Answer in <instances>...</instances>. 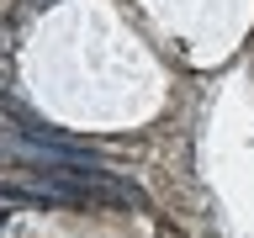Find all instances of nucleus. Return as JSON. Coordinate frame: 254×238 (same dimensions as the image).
<instances>
[{"mask_svg":"<svg viewBox=\"0 0 254 238\" xmlns=\"http://www.w3.org/2000/svg\"><path fill=\"white\" fill-rule=\"evenodd\" d=\"M27 196H43V201H106V206H143V190L127 185V180H111L106 170H59V175H32Z\"/></svg>","mask_w":254,"mask_h":238,"instance_id":"obj_1","label":"nucleus"}]
</instances>
